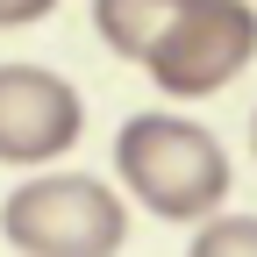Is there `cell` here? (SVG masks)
Here are the masks:
<instances>
[{"label": "cell", "instance_id": "1", "mask_svg": "<svg viewBox=\"0 0 257 257\" xmlns=\"http://www.w3.org/2000/svg\"><path fill=\"white\" fill-rule=\"evenodd\" d=\"M114 172L165 221H200L229 200V150L186 114H128L114 136Z\"/></svg>", "mask_w": 257, "mask_h": 257}, {"label": "cell", "instance_id": "2", "mask_svg": "<svg viewBox=\"0 0 257 257\" xmlns=\"http://www.w3.org/2000/svg\"><path fill=\"white\" fill-rule=\"evenodd\" d=\"M0 236L22 257H114L128 243V207L107 179H29L0 200Z\"/></svg>", "mask_w": 257, "mask_h": 257}, {"label": "cell", "instance_id": "3", "mask_svg": "<svg viewBox=\"0 0 257 257\" xmlns=\"http://www.w3.org/2000/svg\"><path fill=\"white\" fill-rule=\"evenodd\" d=\"M257 57V8L250 0H186L172 29L150 43L143 72L172 100H207V93L236 86V72Z\"/></svg>", "mask_w": 257, "mask_h": 257}, {"label": "cell", "instance_id": "4", "mask_svg": "<svg viewBox=\"0 0 257 257\" xmlns=\"http://www.w3.org/2000/svg\"><path fill=\"white\" fill-rule=\"evenodd\" d=\"M86 136V100L43 64H0V165H57Z\"/></svg>", "mask_w": 257, "mask_h": 257}, {"label": "cell", "instance_id": "5", "mask_svg": "<svg viewBox=\"0 0 257 257\" xmlns=\"http://www.w3.org/2000/svg\"><path fill=\"white\" fill-rule=\"evenodd\" d=\"M186 8V0H93V29H100V43L128 64H143L150 43L172 29V15Z\"/></svg>", "mask_w": 257, "mask_h": 257}, {"label": "cell", "instance_id": "6", "mask_svg": "<svg viewBox=\"0 0 257 257\" xmlns=\"http://www.w3.org/2000/svg\"><path fill=\"white\" fill-rule=\"evenodd\" d=\"M207 229L193 236V257H229V250H257V214H200Z\"/></svg>", "mask_w": 257, "mask_h": 257}, {"label": "cell", "instance_id": "7", "mask_svg": "<svg viewBox=\"0 0 257 257\" xmlns=\"http://www.w3.org/2000/svg\"><path fill=\"white\" fill-rule=\"evenodd\" d=\"M57 8V0H0V29H29V22H43Z\"/></svg>", "mask_w": 257, "mask_h": 257}, {"label": "cell", "instance_id": "8", "mask_svg": "<svg viewBox=\"0 0 257 257\" xmlns=\"http://www.w3.org/2000/svg\"><path fill=\"white\" fill-rule=\"evenodd\" d=\"M250 150H257V114H250Z\"/></svg>", "mask_w": 257, "mask_h": 257}]
</instances>
